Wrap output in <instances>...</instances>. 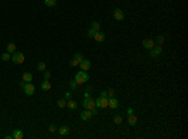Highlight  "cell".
<instances>
[{
	"label": "cell",
	"mask_w": 188,
	"mask_h": 139,
	"mask_svg": "<svg viewBox=\"0 0 188 139\" xmlns=\"http://www.w3.org/2000/svg\"><path fill=\"white\" fill-rule=\"evenodd\" d=\"M15 50H16V47H15L14 43H9L6 45V51L8 53H15Z\"/></svg>",
	"instance_id": "obj_19"
},
{
	"label": "cell",
	"mask_w": 188,
	"mask_h": 139,
	"mask_svg": "<svg viewBox=\"0 0 188 139\" xmlns=\"http://www.w3.org/2000/svg\"><path fill=\"white\" fill-rule=\"evenodd\" d=\"M107 93H108V98L114 97V89H112V88H110V89H108V91H107Z\"/></svg>",
	"instance_id": "obj_32"
},
{
	"label": "cell",
	"mask_w": 188,
	"mask_h": 139,
	"mask_svg": "<svg viewBox=\"0 0 188 139\" xmlns=\"http://www.w3.org/2000/svg\"><path fill=\"white\" fill-rule=\"evenodd\" d=\"M83 107L84 109H88V110H92L93 108H95V102L92 98H85V100L83 102Z\"/></svg>",
	"instance_id": "obj_4"
},
{
	"label": "cell",
	"mask_w": 188,
	"mask_h": 139,
	"mask_svg": "<svg viewBox=\"0 0 188 139\" xmlns=\"http://www.w3.org/2000/svg\"><path fill=\"white\" fill-rule=\"evenodd\" d=\"M25 82H24V80H22V82H20V84H19V85H20V88H24V87H25Z\"/></svg>",
	"instance_id": "obj_38"
},
{
	"label": "cell",
	"mask_w": 188,
	"mask_h": 139,
	"mask_svg": "<svg viewBox=\"0 0 188 139\" xmlns=\"http://www.w3.org/2000/svg\"><path fill=\"white\" fill-rule=\"evenodd\" d=\"M23 89H24V91H25V94H26V95H33V94H34V91H35V87H34L31 83H26V84H25V87H24Z\"/></svg>",
	"instance_id": "obj_7"
},
{
	"label": "cell",
	"mask_w": 188,
	"mask_h": 139,
	"mask_svg": "<svg viewBox=\"0 0 188 139\" xmlns=\"http://www.w3.org/2000/svg\"><path fill=\"white\" fill-rule=\"evenodd\" d=\"M94 102H95V108L104 109V108L108 107V98L107 97H99L98 99H95Z\"/></svg>",
	"instance_id": "obj_2"
},
{
	"label": "cell",
	"mask_w": 188,
	"mask_h": 139,
	"mask_svg": "<svg viewBox=\"0 0 188 139\" xmlns=\"http://www.w3.org/2000/svg\"><path fill=\"white\" fill-rule=\"evenodd\" d=\"M69 64H70V67H77V65H79V62H78L77 59H72V60L69 62Z\"/></svg>",
	"instance_id": "obj_30"
},
{
	"label": "cell",
	"mask_w": 188,
	"mask_h": 139,
	"mask_svg": "<svg viewBox=\"0 0 188 139\" xmlns=\"http://www.w3.org/2000/svg\"><path fill=\"white\" fill-rule=\"evenodd\" d=\"M69 87H70V89H72V90H75V89L78 88V83H77L75 80H70V83H69Z\"/></svg>",
	"instance_id": "obj_26"
},
{
	"label": "cell",
	"mask_w": 188,
	"mask_h": 139,
	"mask_svg": "<svg viewBox=\"0 0 188 139\" xmlns=\"http://www.w3.org/2000/svg\"><path fill=\"white\" fill-rule=\"evenodd\" d=\"M50 88H51V84L49 80H44L43 83H42V90H44V91L50 90Z\"/></svg>",
	"instance_id": "obj_16"
},
{
	"label": "cell",
	"mask_w": 188,
	"mask_h": 139,
	"mask_svg": "<svg viewBox=\"0 0 188 139\" xmlns=\"http://www.w3.org/2000/svg\"><path fill=\"white\" fill-rule=\"evenodd\" d=\"M137 117L134 115V114H132V115H128V124L129 125H136L137 124Z\"/></svg>",
	"instance_id": "obj_18"
},
{
	"label": "cell",
	"mask_w": 188,
	"mask_h": 139,
	"mask_svg": "<svg viewBox=\"0 0 188 139\" xmlns=\"http://www.w3.org/2000/svg\"><path fill=\"white\" fill-rule=\"evenodd\" d=\"M57 105H58L59 108H65L66 107V99H59L58 102H57Z\"/></svg>",
	"instance_id": "obj_23"
},
{
	"label": "cell",
	"mask_w": 188,
	"mask_h": 139,
	"mask_svg": "<svg viewBox=\"0 0 188 139\" xmlns=\"http://www.w3.org/2000/svg\"><path fill=\"white\" fill-rule=\"evenodd\" d=\"M127 114H128V115L134 114V109H133V108H128V109H127Z\"/></svg>",
	"instance_id": "obj_35"
},
{
	"label": "cell",
	"mask_w": 188,
	"mask_h": 139,
	"mask_svg": "<svg viewBox=\"0 0 188 139\" xmlns=\"http://www.w3.org/2000/svg\"><path fill=\"white\" fill-rule=\"evenodd\" d=\"M113 16H114V19H116V20L122 21L124 19L123 10H122L120 8H116V9H114V11H113Z\"/></svg>",
	"instance_id": "obj_5"
},
{
	"label": "cell",
	"mask_w": 188,
	"mask_h": 139,
	"mask_svg": "<svg viewBox=\"0 0 188 139\" xmlns=\"http://www.w3.org/2000/svg\"><path fill=\"white\" fill-rule=\"evenodd\" d=\"M66 107L70 109V110H75L77 108H78V103L77 102H74V100H66Z\"/></svg>",
	"instance_id": "obj_15"
},
{
	"label": "cell",
	"mask_w": 188,
	"mask_h": 139,
	"mask_svg": "<svg viewBox=\"0 0 188 139\" xmlns=\"http://www.w3.org/2000/svg\"><path fill=\"white\" fill-rule=\"evenodd\" d=\"M50 78V71H48V70H44V79L45 80H48Z\"/></svg>",
	"instance_id": "obj_31"
},
{
	"label": "cell",
	"mask_w": 188,
	"mask_h": 139,
	"mask_svg": "<svg viewBox=\"0 0 188 139\" xmlns=\"http://www.w3.org/2000/svg\"><path fill=\"white\" fill-rule=\"evenodd\" d=\"M44 3L46 6H54L57 4V0H44Z\"/></svg>",
	"instance_id": "obj_24"
},
{
	"label": "cell",
	"mask_w": 188,
	"mask_h": 139,
	"mask_svg": "<svg viewBox=\"0 0 188 139\" xmlns=\"http://www.w3.org/2000/svg\"><path fill=\"white\" fill-rule=\"evenodd\" d=\"M74 59H77V60L80 63L83 59H84V56H83V54H82V53H77V54L74 55Z\"/></svg>",
	"instance_id": "obj_28"
},
{
	"label": "cell",
	"mask_w": 188,
	"mask_h": 139,
	"mask_svg": "<svg viewBox=\"0 0 188 139\" xmlns=\"http://www.w3.org/2000/svg\"><path fill=\"white\" fill-rule=\"evenodd\" d=\"M84 97H85V98H89V91H88V90L85 91V94H84Z\"/></svg>",
	"instance_id": "obj_39"
},
{
	"label": "cell",
	"mask_w": 188,
	"mask_h": 139,
	"mask_svg": "<svg viewBox=\"0 0 188 139\" xmlns=\"http://www.w3.org/2000/svg\"><path fill=\"white\" fill-rule=\"evenodd\" d=\"M11 60H13L15 64H23L24 60H25V56H24V54L20 53V51H15V53H13Z\"/></svg>",
	"instance_id": "obj_3"
},
{
	"label": "cell",
	"mask_w": 188,
	"mask_h": 139,
	"mask_svg": "<svg viewBox=\"0 0 188 139\" xmlns=\"http://www.w3.org/2000/svg\"><path fill=\"white\" fill-rule=\"evenodd\" d=\"M154 43H157L158 45H160V47H162V45H163V43H164V36H163V35H158V36L156 38V42H154Z\"/></svg>",
	"instance_id": "obj_21"
},
{
	"label": "cell",
	"mask_w": 188,
	"mask_h": 139,
	"mask_svg": "<svg viewBox=\"0 0 188 139\" xmlns=\"http://www.w3.org/2000/svg\"><path fill=\"white\" fill-rule=\"evenodd\" d=\"M93 39L95 40V42L102 43V42H104V39H105V35H104V33H102L100 30H99V31H97V33H95V35L93 36Z\"/></svg>",
	"instance_id": "obj_12"
},
{
	"label": "cell",
	"mask_w": 188,
	"mask_h": 139,
	"mask_svg": "<svg viewBox=\"0 0 188 139\" xmlns=\"http://www.w3.org/2000/svg\"><path fill=\"white\" fill-rule=\"evenodd\" d=\"M1 59L4 60V62H8V60H10V53H4L3 55H1Z\"/></svg>",
	"instance_id": "obj_27"
},
{
	"label": "cell",
	"mask_w": 188,
	"mask_h": 139,
	"mask_svg": "<svg viewBox=\"0 0 188 139\" xmlns=\"http://www.w3.org/2000/svg\"><path fill=\"white\" fill-rule=\"evenodd\" d=\"M92 114H93V115H95V114H98V110H97V109H95V108H93V109H92Z\"/></svg>",
	"instance_id": "obj_37"
},
{
	"label": "cell",
	"mask_w": 188,
	"mask_h": 139,
	"mask_svg": "<svg viewBox=\"0 0 188 139\" xmlns=\"http://www.w3.org/2000/svg\"><path fill=\"white\" fill-rule=\"evenodd\" d=\"M58 132H59V134H60V135L65 137V135H68V134L70 133V129H69V127H68V125H62V127L58 129Z\"/></svg>",
	"instance_id": "obj_13"
},
{
	"label": "cell",
	"mask_w": 188,
	"mask_h": 139,
	"mask_svg": "<svg viewBox=\"0 0 188 139\" xmlns=\"http://www.w3.org/2000/svg\"><path fill=\"white\" fill-rule=\"evenodd\" d=\"M118 105H119V102H118L114 97L108 98V107H110L112 109H117V108H118Z\"/></svg>",
	"instance_id": "obj_10"
},
{
	"label": "cell",
	"mask_w": 188,
	"mask_h": 139,
	"mask_svg": "<svg viewBox=\"0 0 188 139\" xmlns=\"http://www.w3.org/2000/svg\"><path fill=\"white\" fill-rule=\"evenodd\" d=\"M74 80L78 84L85 83V82L89 80V74H88L87 71H84V70H80V71H78V73L75 74V79H74Z\"/></svg>",
	"instance_id": "obj_1"
},
{
	"label": "cell",
	"mask_w": 188,
	"mask_h": 139,
	"mask_svg": "<svg viewBox=\"0 0 188 139\" xmlns=\"http://www.w3.org/2000/svg\"><path fill=\"white\" fill-rule=\"evenodd\" d=\"M95 33H97V30H94V29H89V30H88V36H89V38H93L94 35H95Z\"/></svg>",
	"instance_id": "obj_29"
},
{
	"label": "cell",
	"mask_w": 188,
	"mask_h": 139,
	"mask_svg": "<svg viewBox=\"0 0 188 139\" xmlns=\"http://www.w3.org/2000/svg\"><path fill=\"white\" fill-rule=\"evenodd\" d=\"M11 135H13L14 139H22L23 137H24V133H23V130H20V129H14Z\"/></svg>",
	"instance_id": "obj_14"
},
{
	"label": "cell",
	"mask_w": 188,
	"mask_h": 139,
	"mask_svg": "<svg viewBox=\"0 0 188 139\" xmlns=\"http://www.w3.org/2000/svg\"><path fill=\"white\" fill-rule=\"evenodd\" d=\"M65 99H66V100L72 99V93H70V91H66V93H65Z\"/></svg>",
	"instance_id": "obj_34"
},
{
	"label": "cell",
	"mask_w": 188,
	"mask_h": 139,
	"mask_svg": "<svg viewBox=\"0 0 188 139\" xmlns=\"http://www.w3.org/2000/svg\"><path fill=\"white\" fill-rule=\"evenodd\" d=\"M49 132H50V133L57 132V128H55V125H54V124H50V125H49Z\"/></svg>",
	"instance_id": "obj_33"
},
{
	"label": "cell",
	"mask_w": 188,
	"mask_h": 139,
	"mask_svg": "<svg viewBox=\"0 0 188 139\" xmlns=\"http://www.w3.org/2000/svg\"><path fill=\"white\" fill-rule=\"evenodd\" d=\"M45 68H46V64L44 62H39L38 63V65H36V69L39 70V71H44Z\"/></svg>",
	"instance_id": "obj_20"
},
{
	"label": "cell",
	"mask_w": 188,
	"mask_h": 139,
	"mask_svg": "<svg viewBox=\"0 0 188 139\" xmlns=\"http://www.w3.org/2000/svg\"><path fill=\"white\" fill-rule=\"evenodd\" d=\"M93 117V114H92V111L85 109V110L82 111V114H80V118L82 120H84V122H88V120H90V118Z\"/></svg>",
	"instance_id": "obj_9"
},
{
	"label": "cell",
	"mask_w": 188,
	"mask_h": 139,
	"mask_svg": "<svg viewBox=\"0 0 188 139\" xmlns=\"http://www.w3.org/2000/svg\"><path fill=\"white\" fill-rule=\"evenodd\" d=\"M13 138V135H6V137H5V139H11Z\"/></svg>",
	"instance_id": "obj_40"
},
{
	"label": "cell",
	"mask_w": 188,
	"mask_h": 139,
	"mask_svg": "<svg viewBox=\"0 0 188 139\" xmlns=\"http://www.w3.org/2000/svg\"><path fill=\"white\" fill-rule=\"evenodd\" d=\"M162 51H163L162 47H160V45H157V47H153V48L151 49L149 55L152 56V58H157L158 55H160V54H162Z\"/></svg>",
	"instance_id": "obj_6"
},
{
	"label": "cell",
	"mask_w": 188,
	"mask_h": 139,
	"mask_svg": "<svg viewBox=\"0 0 188 139\" xmlns=\"http://www.w3.org/2000/svg\"><path fill=\"white\" fill-rule=\"evenodd\" d=\"M113 122L116 123V124H122V122H123V119L120 115H116L114 118H113Z\"/></svg>",
	"instance_id": "obj_25"
},
{
	"label": "cell",
	"mask_w": 188,
	"mask_h": 139,
	"mask_svg": "<svg viewBox=\"0 0 188 139\" xmlns=\"http://www.w3.org/2000/svg\"><path fill=\"white\" fill-rule=\"evenodd\" d=\"M142 45H143V48L151 50V49L156 45V43H154V40H152V39H143V40H142Z\"/></svg>",
	"instance_id": "obj_8"
},
{
	"label": "cell",
	"mask_w": 188,
	"mask_h": 139,
	"mask_svg": "<svg viewBox=\"0 0 188 139\" xmlns=\"http://www.w3.org/2000/svg\"><path fill=\"white\" fill-rule=\"evenodd\" d=\"M100 97H107V98H108V93H107L105 90H103V91L100 93Z\"/></svg>",
	"instance_id": "obj_36"
},
{
	"label": "cell",
	"mask_w": 188,
	"mask_h": 139,
	"mask_svg": "<svg viewBox=\"0 0 188 139\" xmlns=\"http://www.w3.org/2000/svg\"><path fill=\"white\" fill-rule=\"evenodd\" d=\"M92 29L97 30V31H99V30H100V24H99L97 20H93L92 21Z\"/></svg>",
	"instance_id": "obj_22"
},
{
	"label": "cell",
	"mask_w": 188,
	"mask_h": 139,
	"mask_svg": "<svg viewBox=\"0 0 188 139\" xmlns=\"http://www.w3.org/2000/svg\"><path fill=\"white\" fill-rule=\"evenodd\" d=\"M23 80H24L25 83H31V80H33L31 73H24V74H23Z\"/></svg>",
	"instance_id": "obj_17"
},
{
	"label": "cell",
	"mask_w": 188,
	"mask_h": 139,
	"mask_svg": "<svg viewBox=\"0 0 188 139\" xmlns=\"http://www.w3.org/2000/svg\"><path fill=\"white\" fill-rule=\"evenodd\" d=\"M79 64H80V69L84 70V71H88V70L90 69V62L87 60V59H83Z\"/></svg>",
	"instance_id": "obj_11"
}]
</instances>
